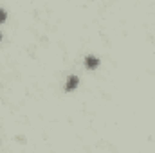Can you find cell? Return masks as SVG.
Wrapping results in <instances>:
<instances>
[{
  "instance_id": "cell-2",
  "label": "cell",
  "mask_w": 155,
  "mask_h": 153,
  "mask_svg": "<svg viewBox=\"0 0 155 153\" xmlns=\"http://www.w3.org/2000/svg\"><path fill=\"white\" fill-rule=\"evenodd\" d=\"M85 67H87L88 70H96V69L99 67V60H97L96 56H92V54H88V56L85 58Z\"/></svg>"
},
{
  "instance_id": "cell-4",
  "label": "cell",
  "mask_w": 155,
  "mask_h": 153,
  "mask_svg": "<svg viewBox=\"0 0 155 153\" xmlns=\"http://www.w3.org/2000/svg\"><path fill=\"white\" fill-rule=\"evenodd\" d=\"M0 41H2V33H0Z\"/></svg>"
},
{
  "instance_id": "cell-1",
  "label": "cell",
  "mask_w": 155,
  "mask_h": 153,
  "mask_svg": "<svg viewBox=\"0 0 155 153\" xmlns=\"http://www.w3.org/2000/svg\"><path fill=\"white\" fill-rule=\"evenodd\" d=\"M79 85V77L78 76H69L65 81V92H74Z\"/></svg>"
},
{
  "instance_id": "cell-3",
  "label": "cell",
  "mask_w": 155,
  "mask_h": 153,
  "mask_svg": "<svg viewBox=\"0 0 155 153\" xmlns=\"http://www.w3.org/2000/svg\"><path fill=\"white\" fill-rule=\"evenodd\" d=\"M5 18H7V13H5V9H2V7H0V25L5 22Z\"/></svg>"
}]
</instances>
